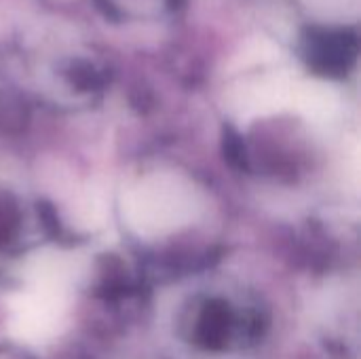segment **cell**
<instances>
[{
    "instance_id": "cell-1",
    "label": "cell",
    "mask_w": 361,
    "mask_h": 359,
    "mask_svg": "<svg viewBox=\"0 0 361 359\" xmlns=\"http://www.w3.org/2000/svg\"><path fill=\"white\" fill-rule=\"evenodd\" d=\"M127 220L140 235H163L192 222L199 199L190 182L176 174H152L127 197Z\"/></svg>"
},
{
    "instance_id": "cell-3",
    "label": "cell",
    "mask_w": 361,
    "mask_h": 359,
    "mask_svg": "<svg viewBox=\"0 0 361 359\" xmlns=\"http://www.w3.org/2000/svg\"><path fill=\"white\" fill-rule=\"evenodd\" d=\"M82 273V262L76 254L61 250H42L27 258L23 267V277L27 286L53 290L70 296L76 279Z\"/></svg>"
},
{
    "instance_id": "cell-2",
    "label": "cell",
    "mask_w": 361,
    "mask_h": 359,
    "mask_svg": "<svg viewBox=\"0 0 361 359\" xmlns=\"http://www.w3.org/2000/svg\"><path fill=\"white\" fill-rule=\"evenodd\" d=\"M66 294L32 288L8 298V334L27 345H42L61 334L68 315Z\"/></svg>"
},
{
    "instance_id": "cell-4",
    "label": "cell",
    "mask_w": 361,
    "mask_h": 359,
    "mask_svg": "<svg viewBox=\"0 0 361 359\" xmlns=\"http://www.w3.org/2000/svg\"><path fill=\"white\" fill-rule=\"evenodd\" d=\"M292 102H296V106L313 121H328L338 108L336 95L324 85H302L300 89H294Z\"/></svg>"
}]
</instances>
